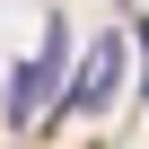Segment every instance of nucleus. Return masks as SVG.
Returning a JSON list of instances; mask_svg holds the SVG:
<instances>
[{
    "label": "nucleus",
    "mask_w": 149,
    "mask_h": 149,
    "mask_svg": "<svg viewBox=\"0 0 149 149\" xmlns=\"http://www.w3.org/2000/svg\"><path fill=\"white\" fill-rule=\"evenodd\" d=\"M132 44H140V61H149V18H140V35H132Z\"/></svg>",
    "instance_id": "nucleus-3"
},
{
    "label": "nucleus",
    "mask_w": 149,
    "mask_h": 149,
    "mask_svg": "<svg viewBox=\"0 0 149 149\" xmlns=\"http://www.w3.org/2000/svg\"><path fill=\"white\" fill-rule=\"evenodd\" d=\"M123 61H132V44H123V35H105V44L88 53V70H79V79L53 97V114H88V105H105V97L123 88Z\"/></svg>",
    "instance_id": "nucleus-2"
},
{
    "label": "nucleus",
    "mask_w": 149,
    "mask_h": 149,
    "mask_svg": "<svg viewBox=\"0 0 149 149\" xmlns=\"http://www.w3.org/2000/svg\"><path fill=\"white\" fill-rule=\"evenodd\" d=\"M61 79H70V26L53 18V26H44V53H26V61L9 70V88H0V97H9V123H44L53 97H61Z\"/></svg>",
    "instance_id": "nucleus-1"
}]
</instances>
